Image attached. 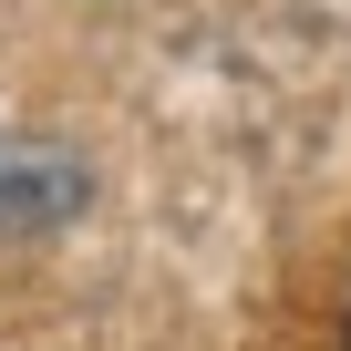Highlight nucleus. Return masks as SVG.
Returning <instances> with one entry per match:
<instances>
[{"mask_svg":"<svg viewBox=\"0 0 351 351\" xmlns=\"http://www.w3.org/2000/svg\"><path fill=\"white\" fill-rule=\"evenodd\" d=\"M83 155H62L52 134H0V238H52L83 217Z\"/></svg>","mask_w":351,"mask_h":351,"instance_id":"1","label":"nucleus"},{"mask_svg":"<svg viewBox=\"0 0 351 351\" xmlns=\"http://www.w3.org/2000/svg\"><path fill=\"white\" fill-rule=\"evenodd\" d=\"M341 351H351V310H341Z\"/></svg>","mask_w":351,"mask_h":351,"instance_id":"2","label":"nucleus"}]
</instances>
